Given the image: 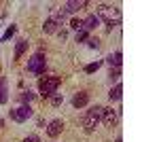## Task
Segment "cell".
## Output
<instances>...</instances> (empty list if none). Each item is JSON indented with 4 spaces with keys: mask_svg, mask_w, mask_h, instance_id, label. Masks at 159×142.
Here are the masks:
<instances>
[{
    "mask_svg": "<svg viewBox=\"0 0 159 142\" xmlns=\"http://www.w3.org/2000/svg\"><path fill=\"white\" fill-rule=\"evenodd\" d=\"M87 38H89V32H85V30H79L76 32V43H83Z\"/></svg>",
    "mask_w": 159,
    "mask_h": 142,
    "instance_id": "obj_21",
    "label": "cell"
},
{
    "mask_svg": "<svg viewBox=\"0 0 159 142\" xmlns=\"http://www.w3.org/2000/svg\"><path fill=\"white\" fill-rule=\"evenodd\" d=\"M19 100H21L24 104H30V102L34 100V94H32V91H21V95H19Z\"/></svg>",
    "mask_w": 159,
    "mask_h": 142,
    "instance_id": "obj_18",
    "label": "cell"
},
{
    "mask_svg": "<svg viewBox=\"0 0 159 142\" xmlns=\"http://www.w3.org/2000/svg\"><path fill=\"white\" fill-rule=\"evenodd\" d=\"M121 94H123V85L117 83V85H115V87L108 91V98L112 100V102H117V100H121Z\"/></svg>",
    "mask_w": 159,
    "mask_h": 142,
    "instance_id": "obj_15",
    "label": "cell"
},
{
    "mask_svg": "<svg viewBox=\"0 0 159 142\" xmlns=\"http://www.w3.org/2000/svg\"><path fill=\"white\" fill-rule=\"evenodd\" d=\"M115 142H123V140H121V138H117V140H115Z\"/></svg>",
    "mask_w": 159,
    "mask_h": 142,
    "instance_id": "obj_26",
    "label": "cell"
},
{
    "mask_svg": "<svg viewBox=\"0 0 159 142\" xmlns=\"http://www.w3.org/2000/svg\"><path fill=\"white\" fill-rule=\"evenodd\" d=\"M49 19H53L57 25H61L64 21H66V11H64V9H51V17Z\"/></svg>",
    "mask_w": 159,
    "mask_h": 142,
    "instance_id": "obj_10",
    "label": "cell"
},
{
    "mask_svg": "<svg viewBox=\"0 0 159 142\" xmlns=\"http://www.w3.org/2000/svg\"><path fill=\"white\" fill-rule=\"evenodd\" d=\"M100 66H102V59L93 62V64H87V66H85V72H87V74H93V72L100 70Z\"/></svg>",
    "mask_w": 159,
    "mask_h": 142,
    "instance_id": "obj_17",
    "label": "cell"
},
{
    "mask_svg": "<svg viewBox=\"0 0 159 142\" xmlns=\"http://www.w3.org/2000/svg\"><path fill=\"white\" fill-rule=\"evenodd\" d=\"M60 83H61L60 76H45V79L38 81V91L43 94V98H49V95H53L57 91Z\"/></svg>",
    "mask_w": 159,
    "mask_h": 142,
    "instance_id": "obj_3",
    "label": "cell"
},
{
    "mask_svg": "<svg viewBox=\"0 0 159 142\" xmlns=\"http://www.w3.org/2000/svg\"><path fill=\"white\" fill-rule=\"evenodd\" d=\"M87 45H89L91 49H98L100 47V40H98V38H87Z\"/></svg>",
    "mask_w": 159,
    "mask_h": 142,
    "instance_id": "obj_24",
    "label": "cell"
},
{
    "mask_svg": "<svg viewBox=\"0 0 159 142\" xmlns=\"http://www.w3.org/2000/svg\"><path fill=\"white\" fill-rule=\"evenodd\" d=\"M15 32H17V28H15V25H9V28H7V32L2 34V43H4V40H9V38H11Z\"/></svg>",
    "mask_w": 159,
    "mask_h": 142,
    "instance_id": "obj_19",
    "label": "cell"
},
{
    "mask_svg": "<svg viewBox=\"0 0 159 142\" xmlns=\"http://www.w3.org/2000/svg\"><path fill=\"white\" fill-rule=\"evenodd\" d=\"M61 102H64V95H53V98H51V104H53V106H60Z\"/></svg>",
    "mask_w": 159,
    "mask_h": 142,
    "instance_id": "obj_23",
    "label": "cell"
},
{
    "mask_svg": "<svg viewBox=\"0 0 159 142\" xmlns=\"http://www.w3.org/2000/svg\"><path fill=\"white\" fill-rule=\"evenodd\" d=\"M0 127H2V119H0Z\"/></svg>",
    "mask_w": 159,
    "mask_h": 142,
    "instance_id": "obj_27",
    "label": "cell"
},
{
    "mask_svg": "<svg viewBox=\"0 0 159 142\" xmlns=\"http://www.w3.org/2000/svg\"><path fill=\"white\" fill-rule=\"evenodd\" d=\"M106 62L110 64V68H121V64H123V53H121V51H117V53H112L110 57H106Z\"/></svg>",
    "mask_w": 159,
    "mask_h": 142,
    "instance_id": "obj_12",
    "label": "cell"
},
{
    "mask_svg": "<svg viewBox=\"0 0 159 142\" xmlns=\"http://www.w3.org/2000/svg\"><path fill=\"white\" fill-rule=\"evenodd\" d=\"M108 76H110V81H117V79L121 76V68H110Z\"/></svg>",
    "mask_w": 159,
    "mask_h": 142,
    "instance_id": "obj_20",
    "label": "cell"
},
{
    "mask_svg": "<svg viewBox=\"0 0 159 142\" xmlns=\"http://www.w3.org/2000/svg\"><path fill=\"white\" fill-rule=\"evenodd\" d=\"M96 17H98V19H106V28L112 30L115 25L121 21V11H119L117 7H110V4H100Z\"/></svg>",
    "mask_w": 159,
    "mask_h": 142,
    "instance_id": "obj_1",
    "label": "cell"
},
{
    "mask_svg": "<svg viewBox=\"0 0 159 142\" xmlns=\"http://www.w3.org/2000/svg\"><path fill=\"white\" fill-rule=\"evenodd\" d=\"M61 130H64V121L61 119H53L49 123V127H47V134H49L51 138H57L61 134Z\"/></svg>",
    "mask_w": 159,
    "mask_h": 142,
    "instance_id": "obj_8",
    "label": "cell"
},
{
    "mask_svg": "<svg viewBox=\"0 0 159 142\" xmlns=\"http://www.w3.org/2000/svg\"><path fill=\"white\" fill-rule=\"evenodd\" d=\"M45 70H47V62H45L43 49H40L36 55H32V57L28 59V72H32V74H45Z\"/></svg>",
    "mask_w": 159,
    "mask_h": 142,
    "instance_id": "obj_4",
    "label": "cell"
},
{
    "mask_svg": "<svg viewBox=\"0 0 159 142\" xmlns=\"http://www.w3.org/2000/svg\"><path fill=\"white\" fill-rule=\"evenodd\" d=\"M9 115H11V119L15 123H24V121H28V119L32 117V108L28 106V104H21V106L13 108Z\"/></svg>",
    "mask_w": 159,
    "mask_h": 142,
    "instance_id": "obj_5",
    "label": "cell"
},
{
    "mask_svg": "<svg viewBox=\"0 0 159 142\" xmlns=\"http://www.w3.org/2000/svg\"><path fill=\"white\" fill-rule=\"evenodd\" d=\"M70 28L76 30V32H79V30H83V19H72V21H70Z\"/></svg>",
    "mask_w": 159,
    "mask_h": 142,
    "instance_id": "obj_22",
    "label": "cell"
},
{
    "mask_svg": "<svg viewBox=\"0 0 159 142\" xmlns=\"http://www.w3.org/2000/svg\"><path fill=\"white\" fill-rule=\"evenodd\" d=\"M55 30H57V24H55L53 19H47L45 25H43V32H45V34H53Z\"/></svg>",
    "mask_w": 159,
    "mask_h": 142,
    "instance_id": "obj_16",
    "label": "cell"
},
{
    "mask_svg": "<svg viewBox=\"0 0 159 142\" xmlns=\"http://www.w3.org/2000/svg\"><path fill=\"white\" fill-rule=\"evenodd\" d=\"M87 102H89V94H87V91H79V94L72 98V106H74V108L87 106Z\"/></svg>",
    "mask_w": 159,
    "mask_h": 142,
    "instance_id": "obj_9",
    "label": "cell"
},
{
    "mask_svg": "<svg viewBox=\"0 0 159 142\" xmlns=\"http://www.w3.org/2000/svg\"><path fill=\"white\" fill-rule=\"evenodd\" d=\"M100 121H104V125L106 127H115L117 125V121H119V110H115L112 106H102V119Z\"/></svg>",
    "mask_w": 159,
    "mask_h": 142,
    "instance_id": "obj_6",
    "label": "cell"
},
{
    "mask_svg": "<svg viewBox=\"0 0 159 142\" xmlns=\"http://www.w3.org/2000/svg\"><path fill=\"white\" fill-rule=\"evenodd\" d=\"M87 7V0H70V2H66L61 9L66 11V15L68 13H76V11H81V9H85Z\"/></svg>",
    "mask_w": 159,
    "mask_h": 142,
    "instance_id": "obj_7",
    "label": "cell"
},
{
    "mask_svg": "<svg viewBox=\"0 0 159 142\" xmlns=\"http://www.w3.org/2000/svg\"><path fill=\"white\" fill-rule=\"evenodd\" d=\"M100 119H102V106H91L85 115H83V119H81L83 130H85L87 134H91V131L96 130V125L100 123Z\"/></svg>",
    "mask_w": 159,
    "mask_h": 142,
    "instance_id": "obj_2",
    "label": "cell"
},
{
    "mask_svg": "<svg viewBox=\"0 0 159 142\" xmlns=\"http://www.w3.org/2000/svg\"><path fill=\"white\" fill-rule=\"evenodd\" d=\"M9 102V89H7V76H0V104Z\"/></svg>",
    "mask_w": 159,
    "mask_h": 142,
    "instance_id": "obj_11",
    "label": "cell"
},
{
    "mask_svg": "<svg viewBox=\"0 0 159 142\" xmlns=\"http://www.w3.org/2000/svg\"><path fill=\"white\" fill-rule=\"evenodd\" d=\"M24 142H40V138H38L36 134H32V136H28V138H25Z\"/></svg>",
    "mask_w": 159,
    "mask_h": 142,
    "instance_id": "obj_25",
    "label": "cell"
},
{
    "mask_svg": "<svg viewBox=\"0 0 159 142\" xmlns=\"http://www.w3.org/2000/svg\"><path fill=\"white\" fill-rule=\"evenodd\" d=\"M25 51H28V40H17V47H15V59H21V55H24Z\"/></svg>",
    "mask_w": 159,
    "mask_h": 142,
    "instance_id": "obj_14",
    "label": "cell"
},
{
    "mask_svg": "<svg viewBox=\"0 0 159 142\" xmlns=\"http://www.w3.org/2000/svg\"><path fill=\"white\" fill-rule=\"evenodd\" d=\"M98 25H100V19L96 17V15H89L85 21H83V30H85V32H89V30H96Z\"/></svg>",
    "mask_w": 159,
    "mask_h": 142,
    "instance_id": "obj_13",
    "label": "cell"
}]
</instances>
